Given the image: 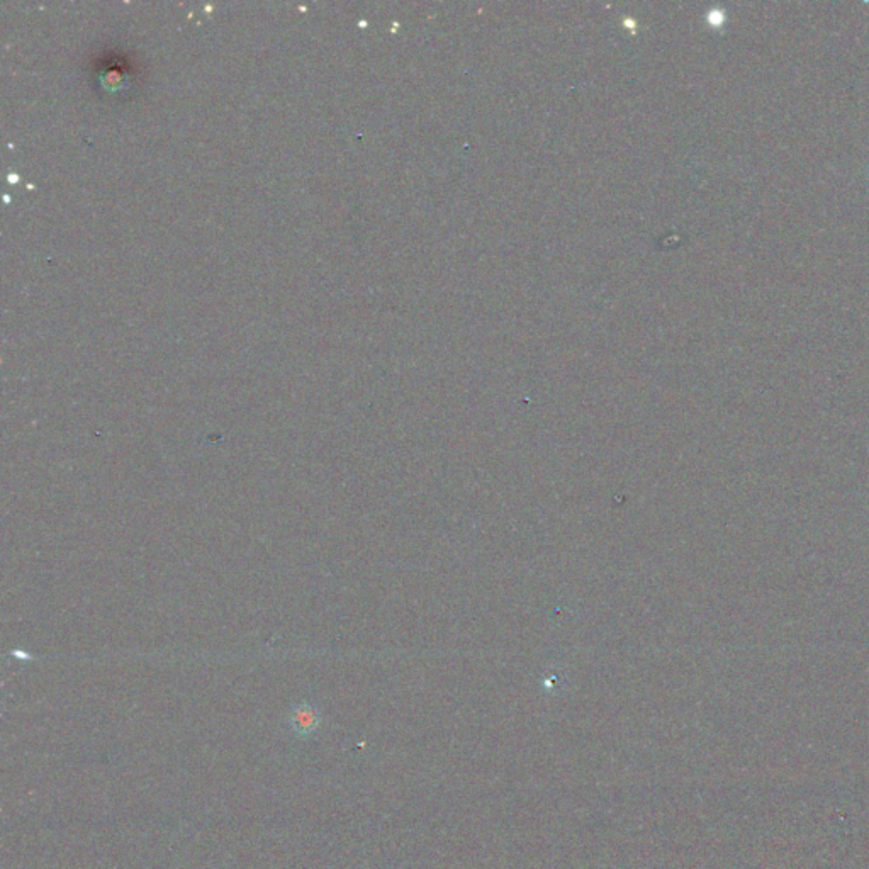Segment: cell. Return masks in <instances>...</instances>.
Wrapping results in <instances>:
<instances>
[{
  "instance_id": "1",
  "label": "cell",
  "mask_w": 869,
  "mask_h": 869,
  "mask_svg": "<svg viewBox=\"0 0 869 869\" xmlns=\"http://www.w3.org/2000/svg\"><path fill=\"white\" fill-rule=\"evenodd\" d=\"M289 721L297 736H310L319 727V712L310 703H299L289 715Z\"/></svg>"
}]
</instances>
